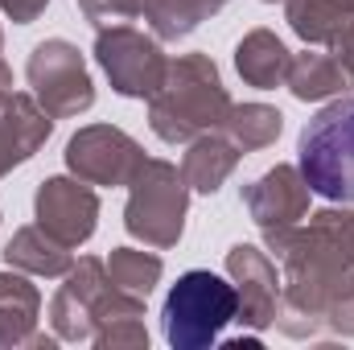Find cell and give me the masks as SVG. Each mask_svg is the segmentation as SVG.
<instances>
[{"label":"cell","mask_w":354,"mask_h":350,"mask_svg":"<svg viewBox=\"0 0 354 350\" xmlns=\"http://www.w3.org/2000/svg\"><path fill=\"white\" fill-rule=\"evenodd\" d=\"M268 252L280 260V305L276 330L284 338H313L326 330V317L354 301V252L326 235L322 227H288L264 235Z\"/></svg>","instance_id":"obj_1"},{"label":"cell","mask_w":354,"mask_h":350,"mask_svg":"<svg viewBox=\"0 0 354 350\" xmlns=\"http://www.w3.org/2000/svg\"><path fill=\"white\" fill-rule=\"evenodd\" d=\"M231 111V95L210 54L169 58L165 83L149 95V128L165 145H189L202 132H218Z\"/></svg>","instance_id":"obj_2"},{"label":"cell","mask_w":354,"mask_h":350,"mask_svg":"<svg viewBox=\"0 0 354 350\" xmlns=\"http://www.w3.org/2000/svg\"><path fill=\"white\" fill-rule=\"evenodd\" d=\"M239 313V293L231 276H214L210 268H189L177 276L165 297L161 330L174 350H210Z\"/></svg>","instance_id":"obj_3"},{"label":"cell","mask_w":354,"mask_h":350,"mask_svg":"<svg viewBox=\"0 0 354 350\" xmlns=\"http://www.w3.org/2000/svg\"><path fill=\"white\" fill-rule=\"evenodd\" d=\"M297 169L326 202L354 206V95H334L301 128Z\"/></svg>","instance_id":"obj_4"},{"label":"cell","mask_w":354,"mask_h":350,"mask_svg":"<svg viewBox=\"0 0 354 350\" xmlns=\"http://www.w3.org/2000/svg\"><path fill=\"white\" fill-rule=\"evenodd\" d=\"M185 214H189V185L174 161L145 157V165L128 181V206H124V227L132 239L145 248H177L185 235Z\"/></svg>","instance_id":"obj_5"},{"label":"cell","mask_w":354,"mask_h":350,"mask_svg":"<svg viewBox=\"0 0 354 350\" xmlns=\"http://www.w3.org/2000/svg\"><path fill=\"white\" fill-rule=\"evenodd\" d=\"M25 79L33 87V99L54 116V120H75L91 111L95 103V83L75 42L66 37H46L33 46L25 62Z\"/></svg>","instance_id":"obj_6"},{"label":"cell","mask_w":354,"mask_h":350,"mask_svg":"<svg viewBox=\"0 0 354 350\" xmlns=\"http://www.w3.org/2000/svg\"><path fill=\"white\" fill-rule=\"evenodd\" d=\"M95 62L103 66L111 91L124 99H149L165 83V71H169L161 42L132 25H103L95 33Z\"/></svg>","instance_id":"obj_7"},{"label":"cell","mask_w":354,"mask_h":350,"mask_svg":"<svg viewBox=\"0 0 354 350\" xmlns=\"http://www.w3.org/2000/svg\"><path fill=\"white\" fill-rule=\"evenodd\" d=\"M145 165V149L115 124H87L66 140V169L87 185H128Z\"/></svg>","instance_id":"obj_8"},{"label":"cell","mask_w":354,"mask_h":350,"mask_svg":"<svg viewBox=\"0 0 354 350\" xmlns=\"http://www.w3.org/2000/svg\"><path fill=\"white\" fill-rule=\"evenodd\" d=\"M33 219L66 248H83L99 227V194L83 177H46L33 194Z\"/></svg>","instance_id":"obj_9"},{"label":"cell","mask_w":354,"mask_h":350,"mask_svg":"<svg viewBox=\"0 0 354 350\" xmlns=\"http://www.w3.org/2000/svg\"><path fill=\"white\" fill-rule=\"evenodd\" d=\"M227 276L239 293V313L235 322L252 334H264L276 322V305H280V276L268 252L256 243H235L227 252Z\"/></svg>","instance_id":"obj_10"},{"label":"cell","mask_w":354,"mask_h":350,"mask_svg":"<svg viewBox=\"0 0 354 350\" xmlns=\"http://www.w3.org/2000/svg\"><path fill=\"white\" fill-rule=\"evenodd\" d=\"M111 276L103 260L95 256H83L66 272V284L50 297V326L58 334V342H91L95 334V309L107 293Z\"/></svg>","instance_id":"obj_11"},{"label":"cell","mask_w":354,"mask_h":350,"mask_svg":"<svg viewBox=\"0 0 354 350\" xmlns=\"http://www.w3.org/2000/svg\"><path fill=\"white\" fill-rule=\"evenodd\" d=\"M309 194L313 190L297 165H272L252 185H243V206H248L252 223L264 235H272V231L301 227V219H309Z\"/></svg>","instance_id":"obj_12"},{"label":"cell","mask_w":354,"mask_h":350,"mask_svg":"<svg viewBox=\"0 0 354 350\" xmlns=\"http://www.w3.org/2000/svg\"><path fill=\"white\" fill-rule=\"evenodd\" d=\"M54 116L25 91H0V177H8L17 165L37 157V149L50 140Z\"/></svg>","instance_id":"obj_13"},{"label":"cell","mask_w":354,"mask_h":350,"mask_svg":"<svg viewBox=\"0 0 354 350\" xmlns=\"http://www.w3.org/2000/svg\"><path fill=\"white\" fill-rule=\"evenodd\" d=\"M239 161H243V149L227 132H202L181 153V177H185V185L194 194H206L210 198V194L223 190L227 177L239 169Z\"/></svg>","instance_id":"obj_14"},{"label":"cell","mask_w":354,"mask_h":350,"mask_svg":"<svg viewBox=\"0 0 354 350\" xmlns=\"http://www.w3.org/2000/svg\"><path fill=\"white\" fill-rule=\"evenodd\" d=\"M41 317V293L29 284V272H0V350L8 347H29L37 334Z\"/></svg>","instance_id":"obj_15"},{"label":"cell","mask_w":354,"mask_h":350,"mask_svg":"<svg viewBox=\"0 0 354 350\" xmlns=\"http://www.w3.org/2000/svg\"><path fill=\"white\" fill-rule=\"evenodd\" d=\"M4 264L17 268V272H29V276H66L75 268V248L58 243L50 231H41L37 223L33 227H17L12 239L4 243Z\"/></svg>","instance_id":"obj_16"},{"label":"cell","mask_w":354,"mask_h":350,"mask_svg":"<svg viewBox=\"0 0 354 350\" xmlns=\"http://www.w3.org/2000/svg\"><path fill=\"white\" fill-rule=\"evenodd\" d=\"M288 62H292V54H288V46L272 29H252L235 46V71H239V79L248 87H260V91L284 87Z\"/></svg>","instance_id":"obj_17"},{"label":"cell","mask_w":354,"mask_h":350,"mask_svg":"<svg viewBox=\"0 0 354 350\" xmlns=\"http://www.w3.org/2000/svg\"><path fill=\"white\" fill-rule=\"evenodd\" d=\"M284 21L305 46H334L354 21V0H284Z\"/></svg>","instance_id":"obj_18"},{"label":"cell","mask_w":354,"mask_h":350,"mask_svg":"<svg viewBox=\"0 0 354 350\" xmlns=\"http://www.w3.org/2000/svg\"><path fill=\"white\" fill-rule=\"evenodd\" d=\"M284 87L292 91L301 103H322V99L342 95L346 71H342V62L334 58V50H305V54H292Z\"/></svg>","instance_id":"obj_19"},{"label":"cell","mask_w":354,"mask_h":350,"mask_svg":"<svg viewBox=\"0 0 354 350\" xmlns=\"http://www.w3.org/2000/svg\"><path fill=\"white\" fill-rule=\"evenodd\" d=\"M223 132L243 149V153H260L268 145H276V136L284 132V116L272 103H231Z\"/></svg>","instance_id":"obj_20"},{"label":"cell","mask_w":354,"mask_h":350,"mask_svg":"<svg viewBox=\"0 0 354 350\" xmlns=\"http://www.w3.org/2000/svg\"><path fill=\"white\" fill-rule=\"evenodd\" d=\"M103 268H107L115 288H128L136 297H149L161 284V272H165L161 256L140 252V248H111V256L103 260Z\"/></svg>","instance_id":"obj_21"},{"label":"cell","mask_w":354,"mask_h":350,"mask_svg":"<svg viewBox=\"0 0 354 350\" xmlns=\"http://www.w3.org/2000/svg\"><path fill=\"white\" fill-rule=\"evenodd\" d=\"M145 21H149L157 42H181V37H189L206 21V12H202L198 0H153Z\"/></svg>","instance_id":"obj_22"},{"label":"cell","mask_w":354,"mask_h":350,"mask_svg":"<svg viewBox=\"0 0 354 350\" xmlns=\"http://www.w3.org/2000/svg\"><path fill=\"white\" fill-rule=\"evenodd\" d=\"M91 342L99 350H149V330H145V317L136 313H124V317H107L95 326Z\"/></svg>","instance_id":"obj_23"},{"label":"cell","mask_w":354,"mask_h":350,"mask_svg":"<svg viewBox=\"0 0 354 350\" xmlns=\"http://www.w3.org/2000/svg\"><path fill=\"white\" fill-rule=\"evenodd\" d=\"M153 0H79L83 17H87L95 29L103 25H128V21H140L149 12Z\"/></svg>","instance_id":"obj_24"},{"label":"cell","mask_w":354,"mask_h":350,"mask_svg":"<svg viewBox=\"0 0 354 350\" xmlns=\"http://www.w3.org/2000/svg\"><path fill=\"white\" fill-rule=\"evenodd\" d=\"M46 8H50V0H0V12L17 25H33Z\"/></svg>","instance_id":"obj_25"},{"label":"cell","mask_w":354,"mask_h":350,"mask_svg":"<svg viewBox=\"0 0 354 350\" xmlns=\"http://www.w3.org/2000/svg\"><path fill=\"white\" fill-rule=\"evenodd\" d=\"M330 50H334V58L342 62V71H346V83L354 87V21L346 25V33H342V37H338Z\"/></svg>","instance_id":"obj_26"},{"label":"cell","mask_w":354,"mask_h":350,"mask_svg":"<svg viewBox=\"0 0 354 350\" xmlns=\"http://www.w3.org/2000/svg\"><path fill=\"white\" fill-rule=\"evenodd\" d=\"M223 347L227 350H260L264 342H260V334H239V338H227Z\"/></svg>","instance_id":"obj_27"},{"label":"cell","mask_w":354,"mask_h":350,"mask_svg":"<svg viewBox=\"0 0 354 350\" xmlns=\"http://www.w3.org/2000/svg\"><path fill=\"white\" fill-rule=\"evenodd\" d=\"M12 87V66L4 62V37H0V91Z\"/></svg>","instance_id":"obj_28"},{"label":"cell","mask_w":354,"mask_h":350,"mask_svg":"<svg viewBox=\"0 0 354 350\" xmlns=\"http://www.w3.org/2000/svg\"><path fill=\"white\" fill-rule=\"evenodd\" d=\"M198 4H202V12H206V17H214V12H223L231 0H198Z\"/></svg>","instance_id":"obj_29"},{"label":"cell","mask_w":354,"mask_h":350,"mask_svg":"<svg viewBox=\"0 0 354 350\" xmlns=\"http://www.w3.org/2000/svg\"><path fill=\"white\" fill-rule=\"evenodd\" d=\"M264 4H284V0H264Z\"/></svg>","instance_id":"obj_30"}]
</instances>
